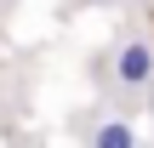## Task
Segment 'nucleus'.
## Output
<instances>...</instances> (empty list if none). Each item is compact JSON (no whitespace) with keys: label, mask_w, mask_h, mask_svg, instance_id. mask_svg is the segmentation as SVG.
Masks as SVG:
<instances>
[{"label":"nucleus","mask_w":154,"mask_h":148,"mask_svg":"<svg viewBox=\"0 0 154 148\" xmlns=\"http://www.w3.org/2000/svg\"><path fill=\"white\" fill-rule=\"evenodd\" d=\"M86 6H109V0H86Z\"/></svg>","instance_id":"nucleus-3"},{"label":"nucleus","mask_w":154,"mask_h":148,"mask_svg":"<svg viewBox=\"0 0 154 148\" xmlns=\"http://www.w3.org/2000/svg\"><path fill=\"white\" fill-rule=\"evenodd\" d=\"M114 74H120V86H131V91H143L154 80V46L143 34H126V40L114 46Z\"/></svg>","instance_id":"nucleus-1"},{"label":"nucleus","mask_w":154,"mask_h":148,"mask_svg":"<svg viewBox=\"0 0 154 148\" xmlns=\"http://www.w3.org/2000/svg\"><path fill=\"white\" fill-rule=\"evenodd\" d=\"M91 148H137V125L114 114V120H103V125L91 131Z\"/></svg>","instance_id":"nucleus-2"}]
</instances>
